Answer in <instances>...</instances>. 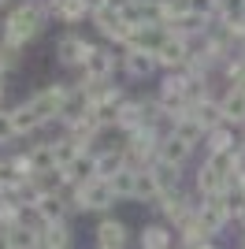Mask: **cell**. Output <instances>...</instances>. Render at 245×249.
Instances as JSON below:
<instances>
[{
  "label": "cell",
  "instance_id": "6da1fadb",
  "mask_svg": "<svg viewBox=\"0 0 245 249\" xmlns=\"http://www.w3.org/2000/svg\"><path fill=\"white\" fill-rule=\"evenodd\" d=\"M45 19H49V8L37 4V0H26L19 8L8 11V19H4V41L11 49H22V45H30L41 30H45Z\"/></svg>",
  "mask_w": 245,
  "mask_h": 249
},
{
  "label": "cell",
  "instance_id": "7a4b0ae2",
  "mask_svg": "<svg viewBox=\"0 0 245 249\" xmlns=\"http://www.w3.org/2000/svg\"><path fill=\"white\" fill-rule=\"evenodd\" d=\"M115 201H119V197H115L112 182L101 178V175L86 178V182H78V186L71 190V205L78 208V212H108Z\"/></svg>",
  "mask_w": 245,
  "mask_h": 249
},
{
  "label": "cell",
  "instance_id": "3957f363",
  "mask_svg": "<svg viewBox=\"0 0 245 249\" xmlns=\"http://www.w3.org/2000/svg\"><path fill=\"white\" fill-rule=\"evenodd\" d=\"M160 142L163 134H156L153 126H141V130H134V134H126V156H130V164L134 167H149L160 156Z\"/></svg>",
  "mask_w": 245,
  "mask_h": 249
},
{
  "label": "cell",
  "instance_id": "277c9868",
  "mask_svg": "<svg viewBox=\"0 0 245 249\" xmlns=\"http://www.w3.org/2000/svg\"><path fill=\"white\" fill-rule=\"evenodd\" d=\"M89 19H93V26H97L108 41H115V45H122V49H126V41H130V34H134V22L126 19L122 11H115V8H108V4H104V8L93 11Z\"/></svg>",
  "mask_w": 245,
  "mask_h": 249
},
{
  "label": "cell",
  "instance_id": "5b68a950",
  "mask_svg": "<svg viewBox=\"0 0 245 249\" xmlns=\"http://www.w3.org/2000/svg\"><path fill=\"white\" fill-rule=\"evenodd\" d=\"M193 41L190 37H178V34L167 30V41L156 49V60H160V67H167V71H186L190 63H193Z\"/></svg>",
  "mask_w": 245,
  "mask_h": 249
},
{
  "label": "cell",
  "instance_id": "8992f818",
  "mask_svg": "<svg viewBox=\"0 0 245 249\" xmlns=\"http://www.w3.org/2000/svg\"><path fill=\"white\" fill-rule=\"evenodd\" d=\"M156 208H160V216H163V223H171V227H178L190 212L197 208V201L186 194L182 186H171V190H163L160 194V201H156Z\"/></svg>",
  "mask_w": 245,
  "mask_h": 249
},
{
  "label": "cell",
  "instance_id": "52a82bcc",
  "mask_svg": "<svg viewBox=\"0 0 245 249\" xmlns=\"http://www.w3.org/2000/svg\"><path fill=\"white\" fill-rule=\"evenodd\" d=\"M115 67H119V60H115V52L101 49V45H93L89 60L82 63V78H86V86H104V82H112Z\"/></svg>",
  "mask_w": 245,
  "mask_h": 249
},
{
  "label": "cell",
  "instance_id": "ba28073f",
  "mask_svg": "<svg viewBox=\"0 0 245 249\" xmlns=\"http://www.w3.org/2000/svg\"><path fill=\"white\" fill-rule=\"evenodd\" d=\"M197 219H201V227L215 238V234L230 223V212H227L223 194H219V197H201V201H197Z\"/></svg>",
  "mask_w": 245,
  "mask_h": 249
},
{
  "label": "cell",
  "instance_id": "9c48e42d",
  "mask_svg": "<svg viewBox=\"0 0 245 249\" xmlns=\"http://www.w3.org/2000/svg\"><path fill=\"white\" fill-rule=\"evenodd\" d=\"M149 115H153V101H126L119 104V115H115V126H119L122 134H134V130H141L149 126Z\"/></svg>",
  "mask_w": 245,
  "mask_h": 249
},
{
  "label": "cell",
  "instance_id": "30bf717a",
  "mask_svg": "<svg viewBox=\"0 0 245 249\" xmlns=\"http://www.w3.org/2000/svg\"><path fill=\"white\" fill-rule=\"evenodd\" d=\"M67 212H71V201L63 194H45L37 205L30 208V216L37 219L41 227H52V223H67Z\"/></svg>",
  "mask_w": 245,
  "mask_h": 249
},
{
  "label": "cell",
  "instance_id": "8fae6325",
  "mask_svg": "<svg viewBox=\"0 0 245 249\" xmlns=\"http://www.w3.org/2000/svg\"><path fill=\"white\" fill-rule=\"evenodd\" d=\"M93 45L86 41V37H78V34H63L60 45H56V60L63 63V67H82V63L89 60Z\"/></svg>",
  "mask_w": 245,
  "mask_h": 249
},
{
  "label": "cell",
  "instance_id": "7c38bea8",
  "mask_svg": "<svg viewBox=\"0 0 245 249\" xmlns=\"http://www.w3.org/2000/svg\"><path fill=\"white\" fill-rule=\"evenodd\" d=\"M126 238H130V231H126V223L122 219H101L97 223V231H93V242H97V249H126Z\"/></svg>",
  "mask_w": 245,
  "mask_h": 249
},
{
  "label": "cell",
  "instance_id": "4fadbf2b",
  "mask_svg": "<svg viewBox=\"0 0 245 249\" xmlns=\"http://www.w3.org/2000/svg\"><path fill=\"white\" fill-rule=\"evenodd\" d=\"M11 246L15 249H45V227H41L37 219H19L15 227H11Z\"/></svg>",
  "mask_w": 245,
  "mask_h": 249
},
{
  "label": "cell",
  "instance_id": "5bb4252c",
  "mask_svg": "<svg viewBox=\"0 0 245 249\" xmlns=\"http://www.w3.org/2000/svg\"><path fill=\"white\" fill-rule=\"evenodd\" d=\"M186 115H193V119L204 126V130H215V126L223 123V108H219V97H197V101H190Z\"/></svg>",
  "mask_w": 245,
  "mask_h": 249
},
{
  "label": "cell",
  "instance_id": "9a60e30c",
  "mask_svg": "<svg viewBox=\"0 0 245 249\" xmlns=\"http://www.w3.org/2000/svg\"><path fill=\"white\" fill-rule=\"evenodd\" d=\"M156 67H160L156 52H145V49H126L122 52V71L130 74V78H149Z\"/></svg>",
  "mask_w": 245,
  "mask_h": 249
},
{
  "label": "cell",
  "instance_id": "2e32d148",
  "mask_svg": "<svg viewBox=\"0 0 245 249\" xmlns=\"http://www.w3.org/2000/svg\"><path fill=\"white\" fill-rule=\"evenodd\" d=\"M45 8L60 22H78V19H86V15H93L86 0H45Z\"/></svg>",
  "mask_w": 245,
  "mask_h": 249
},
{
  "label": "cell",
  "instance_id": "e0dca14e",
  "mask_svg": "<svg viewBox=\"0 0 245 249\" xmlns=\"http://www.w3.org/2000/svg\"><path fill=\"white\" fill-rule=\"evenodd\" d=\"M163 194L160 178H156L153 167H138V190H134V201H141V205H156Z\"/></svg>",
  "mask_w": 245,
  "mask_h": 249
},
{
  "label": "cell",
  "instance_id": "ac0fdd59",
  "mask_svg": "<svg viewBox=\"0 0 245 249\" xmlns=\"http://www.w3.org/2000/svg\"><path fill=\"white\" fill-rule=\"evenodd\" d=\"M126 164H130L126 145H112V149H104V153H97V175L101 178H112L115 171H122Z\"/></svg>",
  "mask_w": 245,
  "mask_h": 249
},
{
  "label": "cell",
  "instance_id": "d6986e66",
  "mask_svg": "<svg viewBox=\"0 0 245 249\" xmlns=\"http://www.w3.org/2000/svg\"><path fill=\"white\" fill-rule=\"evenodd\" d=\"M219 108H223V123H245V89L227 86V93L219 97Z\"/></svg>",
  "mask_w": 245,
  "mask_h": 249
},
{
  "label": "cell",
  "instance_id": "ffe728a7",
  "mask_svg": "<svg viewBox=\"0 0 245 249\" xmlns=\"http://www.w3.org/2000/svg\"><path fill=\"white\" fill-rule=\"evenodd\" d=\"M11 119H15V126H19V134H34V130L45 126V115L34 108V101H22L19 108H11Z\"/></svg>",
  "mask_w": 245,
  "mask_h": 249
},
{
  "label": "cell",
  "instance_id": "44dd1931",
  "mask_svg": "<svg viewBox=\"0 0 245 249\" xmlns=\"http://www.w3.org/2000/svg\"><path fill=\"white\" fill-rule=\"evenodd\" d=\"M204 138H208V142H204L208 153H223V156H234L238 153V138L230 134V123H219L215 130H208Z\"/></svg>",
  "mask_w": 245,
  "mask_h": 249
},
{
  "label": "cell",
  "instance_id": "7402d4cb",
  "mask_svg": "<svg viewBox=\"0 0 245 249\" xmlns=\"http://www.w3.org/2000/svg\"><path fill=\"white\" fill-rule=\"evenodd\" d=\"M190 153H193V145H190L186 138H178V134H167L160 142V160H167V164H178V167H182L186 160H190Z\"/></svg>",
  "mask_w": 245,
  "mask_h": 249
},
{
  "label": "cell",
  "instance_id": "603a6c76",
  "mask_svg": "<svg viewBox=\"0 0 245 249\" xmlns=\"http://www.w3.org/2000/svg\"><path fill=\"white\" fill-rule=\"evenodd\" d=\"M52 153H56V167H71L74 160L86 153V145H82L74 134H63V138H56V142H52Z\"/></svg>",
  "mask_w": 245,
  "mask_h": 249
},
{
  "label": "cell",
  "instance_id": "cb8c5ba5",
  "mask_svg": "<svg viewBox=\"0 0 245 249\" xmlns=\"http://www.w3.org/2000/svg\"><path fill=\"white\" fill-rule=\"evenodd\" d=\"M171 223H149L141 231V249H171L175 234H171Z\"/></svg>",
  "mask_w": 245,
  "mask_h": 249
},
{
  "label": "cell",
  "instance_id": "d4e9b609",
  "mask_svg": "<svg viewBox=\"0 0 245 249\" xmlns=\"http://www.w3.org/2000/svg\"><path fill=\"white\" fill-rule=\"evenodd\" d=\"M108 182H112V190H115V197H119V201H134V190H138V167L126 164L122 171H115Z\"/></svg>",
  "mask_w": 245,
  "mask_h": 249
},
{
  "label": "cell",
  "instance_id": "484cf974",
  "mask_svg": "<svg viewBox=\"0 0 245 249\" xmlns=\"http://www.w3.org/2000/svg\"><path fill=\"white\" fill-rule=\"evenodd\" d=\"M67 175H71L74 186H78V182H86V178H93V175H97V153H82L78 160L67 167Z\"/></svg>",
  "mask_w": 245,
  "mask_h": 249
},
{
  "label": "cell",
  "instance_id": "4316f807",
  "mask_svg": "<svg viewBox=\"0 0 245 249\" xmlns=\"http://www.w3.org/2000/svg\"><path fill=\"white\" fill-rule=\"evenodd\" d=\"M74 246V234L67 223H52L45 227V249H71Z\"/></svg>",
  "mask_w": 245,
  "mask_h": 249
},
{
  "label": "cell",
  "instance_id": "83f0119b",
  "mask_svg": "<svg viewBox=\"0 0 245 249\" xmlns=\"http://www.w3.org/2000/svg\"><path fill=\"white\" fill-rule=\"evenodd\" d=\"M149 167L156 171V178H160L163 190H171V186H178V182H182V167H178V164H167V160H160V156H156Z\"/></svg>",
  "mask_w": 245,
  "mask_h": 249
},
{
  "label": "cell",
  "instance_id": "f1b7e54d",
  "mask_svg": "<svg viewBox=\"0 0 245 249\" xmlns=\"http://www.w3.org/2000/svg\"><path fill=\"white\" fill-rule=\"evenodd\" d=\"M30 160H34V171H49V167H56L52 142H45V145H34V149H30Z\"/></svg>",
  "mask_w": 245,
  "mask_h": 249
},
{
  "label": "cell",
  "instance_id": "f546056e",
  "mask_svg": "<svg viewBox=\"0 0 245 249\" xmlns=\"http://www.w3.org/2000/svg\"><path fill=\"white\" fill-rule=\"evenodd\" d=\"M15 138H19V126H15L11 112H4V108H0V145H11Z\"/></svg>",
  "mask_w": 245,
  "mask_h": 249
},
{
  "label": "cell",
  "instance_id": "4dcf8cb0",
  "mask_svg": "<svg viewBox=\"0 0 245 249\" xmlns=\"http://www.w3.org/2000/svg\"><path fill=\"white\" fill-rule=\"evenodd\" d=\"M15 52L19 49H11L8 41H0V74H8V67L15 63Z\"/></svg>",
  "mask_w": 245,
  "mask_h": 249
},
{
  "label": "cell",
  "instance_id": "1f68e13d",
  "mask_svg": "<svg viewBox=\"0 0 245 249\" xmlns=\"http://www.w3.org/2000/svg\"><path fill=\"white\" fill-rule=\"evenodd\" d=\"M0 249H15L11 246V227H0Z\"/></svg>",
  "mask_w": 245,
  "mask_h": 249
},
{
  "label": "cell",
  "instance_id": "d6a6232c",
  "mask_svg": "<svg viewBox=\"0 0 245 249\" xmlns=\"http://www.w3.org/2000/svg\"><path fill=\"white\" fill-rule=\"evenodd\" d=\"M104 4H108V8H115V11H126L134 0H104Z\"/></svg>",
  "mask_w": 245,
  "mask_h": 249
},
{
  "label": "cell",
  "instance_id": "836d02e7",
  "mask_svg": "<svg viewBox=\"0 0 245 249\" xmlns=\"http://www.w3.org/2000/svg\"><path fill=\"white\" fill-rule=\"evenodd\" d=\"M190 249H219V246H215V242L208 238V242H201V246H190Z\"/></svg>",
  "mask_w": 245,
  "mask_h": 249
},
{
  "label": "cell",
  "instance_id": "e575fe53",
  "mask_svg": "<svg viewBox=\"0 0 245 249\" xmlns=\"http://www.w3.org/2000/svg\"><path fill=\"white\" fill-rule=\"evenodd\" d=\"M0 104H4V74H0Z\"/></svg>",
  "mask_w": 245,
  "mask_h": 249
},
{
  "label": "cell",
  "instance_id": "d590c367",
  "mask_svg": "<svg viewBox=\"0 0 245 249\" xmlns=\"http://www.w3.org/2000/svg\"><path fill=\"white\" fill-rule=\"evenodd\" d=\"M238 223H242V227H245V208H242V216H238Z\"/></svg>",
  "mask_w": 245,
  "mask_h": 249
},
{
  "label": "cell",
  "instance_id": "8d00e7d4",
  "mask_svg": "<svg viewBox=\"0 0 245 249\" xmlns=\"http://www.w3.org/2000/svg\"><path fill=\"white\" fill-rule=\"evenodd\" d=\"M242 249H245V234H242Z\"/></svg>",
  "mask_w": 245,
  "mask_h": 249
},
{
  "label": "cell",
  "instance_id": "74e56055",
  "mask_svg": "<svg viewBox=\"0 0 245 249\" xmlns=\"http://www.w3.org/2000/svg\"><path fill=\"white\" fill-rule=\"evenodd\" d=\"M4 4H8V0H0V8H4Z\"/></svg>",
  "mask_w": 245,
  "mask_h": 249
},
{
  "label": "cell",
  "instance_id": "f35d334b",
  "mask_svg": "<svg viewBox=\"0 0 245 249\" xmlns=\"http://www.w3.org/2000/svg\"><path fill=\"white\" fill-rule=\"evenodd\" d=\"M242 186H245V178H242Z\"/></svg>",
  "mask_w": 245,
  "mask_h": 249
}]
</instances>
